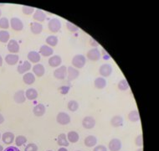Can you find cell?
I'll list each match as a JSON object with an SVG mask.
<instances>
[{"label": "cell", "mask_w": 159, "mask_h": 151, "mask_svg": "<svg viewBox=\"0 0 159 151\" xmlns=\"http://www.w3.org/2000/svg\"><path fill=\"white\" fill-rule=\"evenodd\" d=\"M86 63V58L85 55H75L74 57L72 58L71 64L73 67L76 69H81L85 66Z\"/></svg>", "instance_id": "obj_1"}, {"label": "cell", "mask_w": 159, "mask_h": 151, "mask_svg": "<svg viewBox=\"0 0 159 151\" xmlns=\"http://www.w3.org/2000/svg\"><path fill=\"white\" fill-rule=\"evenodd\" d=\"M48 28L50 32L52 33H57L61 29V20L57 18L51 19L49 21L48 24Z\"/></svg>", "instance_id": "obj_2"}, {"label": "cell", "mask_w": 159, "mask_h": 151, "mask_svg": "<svg viewBox=\"0 0 159 151\" xmlns=\"http://www.w3.org/2000/svg\"><path fill=\"white\" fill-rule=\"evenodd\" d=\"M112 66L110 64H102L99 68V73L102 77H110L112 73Z\"/></svg>", "instance_id": "obj_3"}, {"label": "cell", "mask_w": 159, "mask_h": 151, "mask_svg": "<svg viewBox=\"0 0 159 151\" xmlns=\"http://www.w3.org/2000/svg\"><path fill=\"white\" fill-rule=\"evenodd\" d=\"M56 121L58 124L61 125H67L70 123V117L67 113L61 112L58 113L57 117H56Z\"/></svg>", "instance_id": "obj_4"}, {"label": "cell", "mask_w": 159, "mask_h": 151, "mask_svg": "<svg viewBox=\"0 0 159 151\" xmlns=\"http://www.w3.org/2000/svg\"><path fill=\"white\" fill-rule=\"evenodd\" d=\"M86 56H87L88 60H92V61H97L102 57V54H101L100 50H98L97 48H92L88 51Z\"/></svg>", "instance_id": "obj_5"}, {"label": "cell", "mask_w": 159, "mask_h": 151, "mask_svg": "<svg viewBox=\"0 0 159 151\" xmlns=\"http://www.w3.org/2000/svg\"><path fill=\"white\" fill-rule=\"evenodd\" d=\"M66 76H67V67L66 66H59L54 72V77L58 80H64Z\"/></svg>", "instance_id": "obj_6"}, {"label": "cell", "mask_w": 159, "mask_h": 151, "mask_svg": "<svg viewBox=\"0 0 159 151\" xmlns=\"http://www.w3.org/2000/svg\"><path fill=\"white\" fill-rule=\"evenodd\" d=\"M9 24H10L12 29L15 31H21L24 29V24H23L22 20L17 17H13L10 19Z\"/></svg>", "instance_id": "obj_7"}, {"label": "cell", "mask_w": 159, "mask_h": 151, "mask_svg": "<svg viewBox=\"0 0 159 151\" xmlns=\"http://www.w3.org/2000/svg\"><path fill=\"white\" fill-rule=\"evenodd\" d=\"M121 147H122L121 141L117 138L112 139L108 144V149L110 151H120Z\"/></svg>", "instance_id": "obj_8"}, {"label": "cell", "mask_w": 159, "mask_h": 151, "mask_svg": "<svg viewBox=\"0 0 159 151\" xmlns=\"http://www.w3.org/2000/svg\"><path fill=\"white\" fill-rule=\"evenodd\" d=\"M82 126L85 129H92L96 126V119L91 116H86L83 118Z\"/></svg>", "instance_id": "obj_9"}, {"label": "cell", "mask_w": 159, "mask_h": 151, "mask_svg": "<svg viewBox=\"0 0 159 151\" xmlns=\"http://www.w3.org/2000/svg\"><path fill=\"white\" fill-rule=\"evenodd\" d=\"M80 76L79 70L73 66H69L67 68V79L69 82H71L77 79Z\"/></svg>", "instance_id": "obj_10"}, {"label": "cell", "mask_w": 159, "mask_h": 151, "mask_svg": "<svg viewBox=\"0 0 159 151\" xmlns=\"http://www.w3.org/2000/svg\"><path fill=\"white\" fill-rule=\"evenodd\" d=\"M39 53L42 56L49 57V56H52L53 54H54V50H53L52 47L49 46L47 45H44L40 46L39 50Z\"/></svg>", "instance_id": "obj_11"}, {"label": "cell", "mask_w": 159, "mask_h": 151, "mask_svg": "<svg viewBox=\"0 0 159 151\" xmlns=\"http://www.w3.org/2000/svg\"><path fill=\"white\" fill-rule=\"evenodd\" d=\"M7 48H8V50L10 52V54H17L20 49L19 44L15 40H9V41L8 42Z\"/></svg>", "instance_id": "obj_12"}, {"label": "cell", "mask_w": 159, "mask_h": 151, "mask_svg": "<svg viewBox=\"0 0 159 151\" xmlns=\"http://www.w3.org/2000/svg\"><path fill=\"white\" fill-rule=\"evenodd\" d=\"M27 58L29 61L30 63H34L38 64L39 61H40V59H41V55H39V53L37 52V51H34V50H31L30 52L28 53Z\"/></svg>", "instance_id": "obj_13"}, {"label": "cell", "mask_w": 159, "mask_h": 151, "mask_svg": "<svg viewBox=\"0 0 159 151\" xmlns=\"http://www.w3.org/2000/svg\"><path fill=\"white\" fill-rule=\"evenodd\" d=\"M14 102L18 104H22L26 101V97H25V92L23 90L17 91L14 95Z\"/></svg>", "instance_id": "obj_14"}, {"label": "cell", "mask_w": 159, "mask_h": 151, "mask_svg": "<svg viewBox=\"0 0 159 151\" xmlns=\"http://www.w3.org/2000/svg\"><path fill=\"white\" fill-rule=\"evenodd\" d=\"M31 63L29 60H25L22 64H19L17 67V71L19 74H25L31 69Z\"/></svg>", "instance_id": "obj_15"}, {"label": "cell", "mask_w": 159, "mask_h": 151, "mask_svg": "<svg viewBox=\"0 0 159 151\" xmlns=\"http://www.w3.org/2000/svg\"><path fill=\"white\" fill-rule=\"evenodd\" d=\"M49 65L51 67H59L62 64V58L58 55H54L49 59Z\"/></svg>", "instance_id": "obj_16"}, {"label": "cell", "mask_w": 159, "mask_h": 151, "mask_svg": "<svg viewBox=\"0 0 159 151\" xmlns=\"http://www.w3.org/2000/svg\"><path fill=\"white\" fill-rule=\"evenodd\" d=\"M33 19L36 20V21H38L39 23L44 22V20L46 19V14H45V13L43 10L39 9V8H37V9H35L34 13Z\"/></svg>", "instance_id": "obj_17"}, {"label": "cell", "mask_w": 159, "mask_h": 151, "mask_svg": "<svg viewBox=\"0 0 159 151\" xmlns=\"http://www.w3.org/2000/svg\"><path fill=\"white\" fill-rule=\"evenodd\" d=\"M19 56L17 54H8L5 56L6 63L9 66H14L19 62Z\"/></svg>", "instance_id": "obj_18"}, {"label": "cell", "mask_w": 159, "mask_h": 151, "mask_svg": "<svg viewBox=\"0 0 159 151\" xmlns=\"http://www.w3.org/2000/svg\"><path fill=\"white\" fill-rule=\"evenodd\" d=\"M33 72L34 75L38 77H41L44 75V72H45V69H44V66L42 65V64H35L34 66H33Z\"/></svg>", "instance_id": "obj_19"}, {"label": "cell", "mask_w": 159, "mask_h": 151, "mask_svg": "<svg viewBox=\"0 0 159 151\" xmlns=\"http://www.w3.org/2000/svg\"><path fill=\"white\" fill-rule=\"evenodd\" d=\"M45 111H46L45 106L42 103H39L34 107L33 113L36 117H42L45 113Z\"/></svg>", "instance_id": "obj_20"}, {"label": "cell", "mask_w": 159, "mask_h": 151, "mask_svg": "<svg viewBox=\"0 0 159 151\" xmlns=\"http://www.w3.org/2000/svg\"><path fill=\"white\" fill-rule=\"evenodd\" d=\"M123 118L120 115L113 116L111 119V124L114 128H119V127L123 126Z\"/></svg>", "instance_id": "obj_21"}, {"label": "cell", "mask_w": 159, "mask_h": 151, "mask_svg": "<svg viewBox=\"0 0 159 151\" xmlns=\"http://www.w3.org/2000/svg\"><path fill=\"white\" fill-rule=\"evenodd\" d=\"M23 82L27 85H32L35 82V76L32 72H27L23 76Z\"/></svg>", "instance_id": "obj_22"}, {"label": "cell", "mask_w": 159, "mask_h": 151, "mask_svg": "<svg viewBox=\"0 0 159 151\" xmlns=\"http://www.w3.org/2000/svg\"><path fill=\"white\" fill-rule=\"evenodd\" d=\"M30 30L34 35H39L43 31V25L39 22L31 23Z\"/></svg>", "instance_id": "obj_23"}, {"label": "cell", "mask_w": 159, "mask_h": 151, "mask_svg": "<svg viewBox=\"0 0 159 151\" xmlns=\"http://www.w3.org/2000/svg\"><path fill=\"white\" fill-rule=\"evenodd\" d=\"M2 140L3 142L6 144H10L14 142V140L15 139L14 134L12 132H5L2 135Z\"/></svg>", "instance_id": "obj_24"}, {"label": "cell", "mask_w": 159, "mask_h": 151, "mask_svg": "<svg viewBox=\"0 0 159 151\" xmlns=\"http://www.w3.org/2000/svg\"><path fill=\"white\" fill-rule=\"evenodd\" d=\"M94 85L97 89H104L107 85V82L104 77H97L94 81Z\"/></svg>", "instance_id": "obj_25"}, {"label": "cell", "mask_w": 159, "mask_h": 151, "mask_svg": "<svg viewBox=\"0 0 159 151\" xmlns=\"http://www.w3.org/2000/svg\"><path fill=\"white\" fill-rule=\"evenodd\" d=\"M84 143H85V145L86 147L91 148V147H94V146L96 145V144H97V139L94 135H89V136H87L85 139Z\"/></svg>", "instance_id": "obj_26"}, {"label": "cell", "mask_w": 159, "mask_h": 151, "mask_svg": "<svg viewBox=\"0 0 159 151\" xmlns=\"http://www.w3.org/2000/svg\"><path fill=\"white\" fill-rule=\"evenodd\" d=\"M25 97L28 100H30V101L35 100L38 97V92L34 88H29L25 92Z\"/></svg>", "instance_id": "obj_27"}, {"label": "cell", "mask_w": 159, "mask_h": 151, "mask_svg": "<svg viewBox=\"0 0 159 151\" xmlns=\"http://www.w3.org/2000/svg\"><path fill=\"white\" fill-rule=\"evenodd\" d=\"M57 144L61 147H68L70 143H69L68 139H67V136L66 134H59L57 139Z\"/></svg>", "instance_id": "obj_28"}, {"label": "cell", "mask_w": 159, "mask_h": 151, "mask_svg": "<svg viewBox=\"0 0 159 151\" xmlns=\"http://www.w3.org/2000/svg\"><path fill=\"white\" fill-rule=\"evenodd\" d=\"M67 139H68L69 143H77L80 139L79 134L75 131H70L67 134Z\"/></svg>", "instance_id": "obj_29"}, {"label": "cell", "mask_w": 159, "mask_h": 151, "mask_svg": "<svg viewBox=\"0 0 159 151\" xmlns=\"http://www.w3.org/2000/svg\"><path fill=\"white\" fill-rule=\"evenodd\" d=\"M45 42H46L47 45H49L50 47H55L57 45L58 42H59V40H58L57 36L55 35H49L48 36L45 40Z\"/></svg>", "instance_id": "obj_30"}, {"label": "cell", "mask_w": 159, "mask_h": 151, "mask_svg": "<svg viewBox=\"0 0 159 151\" xmlns=\"http://www.w3.org/2000/svg\"><path fill=\"white\" fill-rule=\"evenodd\" d=\"M128 119L132 123H136L140 120V116L137 110H132L128 113Z\"/></svg>", "instance_id": "obj_31"}, {"label": "cell", "mask_w": 159, "mask_h": 151, "mask_svg": "<svg viewBox=\"0 0 159 151\" xmlns=\"http://www.w3.org/2000/svg\"><path fill=\"white\" fill-rule=\"evenodd\" d=\"M10 35L7 30H0V42L7 43L9 41Z\"/></svg>", "instance_id": "obj_32"}, {"label": "cell", "mask_w": 159, "mask_h": 151, "mask_svg": "<svg viewBox=\"0 0 159 151\" xmlns=\"http://www.w3.org/2000/svg\"><path fill=\"white\" fill-rule=\"evenodd\" d=\"M117 87L119 90L126 91V90H128L129 88H130V86H129L128 82H127L126 79H122L118 83Z\"/></svg>", "instance_id": "obj_33"}, {"label": "cell", "mask_w": 159, "mask_h": 151, "mask_svg": "<svg viewBox=\"0 0 159 151\" xmlns=\"http://www.w3.org/2000/svg\"><path fill=\"white\" fill-rule=\"evenodd\" d=\"M67 107H68V109L70 110V112H76L77 110H78V108H79V103H78V102H76L75 100H70V101L68 102Z\"/></svg>", "instance_id": "obj_34"}, {"label": "cell", "mask_w": 159, "mask_h": 151, "mask_svg": "<svg viewBox=\"0 0 159 151\" xmlns=\"http://www.w3.org/2000/svg\"><path fill=\"white\" fill-rule=\"evenodd\" d=\"M14 140H15V144L18 147H19V146H22L26 144V142H27V138L24 136V135H19V136H17L15 138Z\"/></svg>", "instance_id": "obj_35"}, {"label": "cell", "mask_w": 159, "mask_h": 151, "mask_svg": "<svg viewBox=\"0 0 159 151\" xmlns=\"http://www.w3.org/2000/svg\"><path fill=\"white\" fill-rule=\"evenodd\" d=\"M9 25H10L9 21H8V19L6 17H3V18L0 19V28L1 29L8 30V28H9Z\"/></svg>", "instance_id": "obj_36"}, {"label": "cell", "mask_w": 159, "mask_h": 151, "mask_svg": "<svg viewBox=\"0 0 159 151\" xmlns=\"http://www.w3.org/2000/svg\"><path fill=\"white\" fill-rule=\"evenodd\" d=\"M66 28H67V30H68L69 31H70L71 33H75V32H77V31L79 30V27H78V26L74 25L73 23L69 22V21L66 22Z\"/></svg>", "instance_id": "obj_37"}, {"label": "cell", "mask_w": 159, "mask_h": 151, "mask_svg": "<svg viewBox=\"0 0 159 151\" xmlns=\"http://www.w3.org/2000/svg\"><path fill=\"white\" fill-rule=\"evenodd\" d=\"M35 11V9L33 8V7H30V6H23L22 7V12L26 15H30V14H32Z\"/></svg>", "instance_id": "obj_38"}, {"label": "cell", "mask_w": 159, "mask_h": 151, "mask_svg": "<svg viewBox=\"0 0 159 151\" xmlns=\"http://www.w3.org/2000/svg\"><path fill=\"white\" fill-rule=\"evenodd\" d=\"M58 90L62 95H66V94H68V92L70 90V86H61L59 87Z\"/></svg>", "instance_id": "obj_39"}, {"label": "cell", "mask_w": 159, "mask_h": 151, "mask_svg": "<svg viewBox=\"0 0 159 151\" xmlns=\"http://www.w3.org/2000/svg\"><path fill=\"white\" fill-rule=\"evenodd\" d=\"M135 143H136V145L138 146L139 148H142L143 146V135L139 134L136 138V140H135Z\"/></svg>", "instance_id": "obj_40"}, {"label": "cell", "mask_w": 159, "mask_h": 151, "mask_svg": "<svg viewBox=\"0 0 159 151\" xmlns=\"http://www.w3.org/2000/svg\"><path fill=\"white\" fill-rule=\"evenodd\" d=\"M25 151H38V146L35 144H30L25 147Z\"/></svg>", "instance_id": "obj_41"}, {"label": "cell", "mask_w": 159, "mask_h": 151, "mask_svg": "<svg viewBox=\"0 0 159 151\" xmlns=\"http://www.w3.org/2000/svg\"><path fill=\"white\" fill-rule=\"evenodd\" d=\"M93 151H107V148L105 145H96L95 148H94Z\"/></svg>", "instance_id": "obj_42"}, {"label": "cell", "mask_w": 159, "mask_h": 151, "mask_svg": "<svg viewBox=\"0 0 159 151\" xmlns=\"http://www.w3.org/2000/svg\"><path fill=\"white\" fill-rule=\"evenodd\" d=\"M90 44H91V45L93 47V48H97V46L99 45L98 42L96 41V40H94V39H92V38L90 40Z\"/></svg>", "instance_id": "obj_43"}, {"label": "cell", "mask_w": 159, "mask_h": 151, "mask_svg": "<svg viewBox=\"0 0 159 151\" xmlns=\"http://www.w3.org/2000/svg\"><path fill=\"white\" fill-rule=\"evenodd\" d=\"M3 151H20L18 147H14V146H9L8 148H6L5 149H3Z\"/></svg>", "instance_id": "obj_44"}, {"label": "cell", "mask_w": 159, "mask_h": 151, "mask_svg": "<svg viewBox=\"0 0 159 151\" xmlns=\"http://www.w3.org/2000/svg\"><path fill=\"white\" fill-rule=\"evenodd\" d=\"M103 59L104 60H110L111 59V55L109 54H107V55H103Z\"/></svg>", "instance_id": "obj_45"}, {"label": "cell", "mask_w": 159, "mask_h": 151, "mask_svg": "<svg viewBox=\"0 0 159 151\" xmlns=\"http://www.w3.org/2000/svg\"><path fill=\"white\" fill-rule=\"evenodd\" d=\"M4 122V118H3V116L0 113V124H2Z\"/></svg>", "instance_id": "obj_46"}, {"label": "cell", "mask_w": 159, "mask_h": 151, "mask_svg": "<svg viewBox=\"0 0 159 151\" xmlns=\"http://www.w3.org/2000/svg\"><path fill=\"white\" fill-rule=\"evenodd\" d=\"M58 151H68V149L66 148V147H61L58 149Z\"/></svg>", "instance_id": "obj_47"}, {"label": "cell", "mask_w": 159, "mask_h": 151, "mask_svg": "<svg viewBox=\"0 0 159 151\" xmlns=\"http://www.w3.org/2000/svg\"><path fill=\"white\" fill-rule=\"evenodd\" d=\"M102 55H107V54H108V53H107V51H106V50H105L104 49H102V52H101V54H102Z\"/></svg>", "instance_id": "obj_48"}, {"label": "cell", "mask_w": 159, "mask_h": 151, "mask_svg": "<svg viewBox=\"0 0 159 151\" xmlns=\"http://www.w3.org/2000/svg\"><path fill=\"white\" fill-rule=\"evenodd\" d=\"M3 66V58L1 56V55H0V66Z\"/></svg>", "instance_id": "obj_49"}, {"label": "cell", "mask_w": 159, "mask_h": 151, "mask_svg": "<svg viewBox=\"0 0 159 151\" xmlns=\"http://www.w3.org/2000/svg\"><path fill=\"white\" fill-rule=\"evenodd\" d=\"M0 151H3V147L2 145H0Z\"/></svg>", "instance_id": "obj_50"}, {"label": "cell", "mask_w": 159, "mask_h": 151, "mask_svg": "<svg viewBox=\"0 0 159 151\" xmlns=\"http://www.w3.org/2000/svg\"><path fill=\"white\" fill-rule=\"evenodd\" d=\"M137 151H143V147H142V148H139V149H137Z\"/></svg>", "instance_id": "obj_51"}, {"label": "cell", "mask_w": 159, "mask_h": 151, "mask_svg": "<svg viewBox=\"0 0 159 151\" xmlns=\"http://www.w3.org/2000/svg\"><path fill=\"white\" fill-rule=\"evenodd\" d=\"M1 15H2V10L0 9V17H1Z\"/></svg>", "instance_id": "obj_52"}, {"label": "cell", "mask_w": 159, "mask_h": 151, "mask_svg": "<svg viewBox=\"0 0 159 151\" xmlns=\"http://www.w3.org/2000/svg\"><path fill=\"white\" fill-rule=\"evenodd\" d=\"M1 138H2V136H1V134H0V139H1Z\"/></svg>", "instance_id": "obj_53"}, {"label": "cell", "mask_w": 159, "mask_h": 151, "mask_svg": "<svg viewBox=\"0 0 159 151\" xmlns=\"http://www.w3.org/2000/svg\"><path fill=\"white\" fill-rule=\"evenodd\" d=\"M47 151H52V150H47Z\"/></svg>", "instance_id": "obj_54"}, {"label": "cell", "mask_w": 159, "mask_h": 151, "mask_svg": "<svg viewBox=\"0 0 159 151\" xmlns=\"http://www.w3.org/2000/svg\"><path fill=\"white\" fill-rule=\"evenodd\" d=\"M76 151H81V150H76Z\"/></svg>", "instance_id": "obj_55"}]
</instances>
